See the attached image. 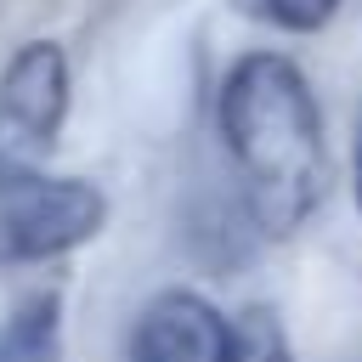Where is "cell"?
I'll use <instances>...</instances> for the list:
<instances>
[{"instance_id":"8","label":"cell","mask_w":362,"mask_h":362,"mask_svg":"<svg viewBox=\"0 0 362 362\" xmlns=\"http://www.w3.org/2000/svg\"><path fill=\"white\" fill-rule=\"evenodd\" d=\"M351 192H356V215H362V130L351 141Z\"/></svg>"},{"instance_id":"5","label":"cell","mask_w":362,"mask_h":362,"mask_svg":"<svg viewBox=\"0 0 362 362\" xmlns=\"http://www.w3.org/2000/svg\"><path fill=\"white\" fill-rule=\"evenodd\" d=\"M0 362H62V300L28 294L0 322Z\"/></svg>"},{"instance_id":"7","label":"cell","mask_w":362,"mask_h":362,"mask_svg":"<svg viewBox=\"0 0 362 362\" xmlns=\"http://www.w3.org/2000/svg\"><path fill=\"white\" fill-rule=\"evenodd\" d=\"M232 6H238L243 17L277 28V34H317V28L334 23V11H339L345 0H232Z\"/></svg>"},{"instance_id":"6","label":"cell","mask_w":362,"mask_h":362,"mask_svg":"<svg viewBox=\"0 0 362 362\" xmlns=\"http://www.w3.org/2000/svg\"><path fill=\"white\" fill-rule=\"evenodd\" d=\"M226 362H294L283 317L272 305H243L226 334Z\"/></svg>"},{"instance_id":"1","label":"cell","mask_w":362,"mask_h":362,"mask_svg":"<svg viewBox=\"0 0 362 362\" xmlns=\"http://www.w3.org/2000/svg\"><path fill=\"white\" fill-rule=\"evenodd\" d=\"M215 124L238 175L243 215L266 238H294L328 198L334 158L305 68L283 51H249L226 68Z\"/></svg>"},{"instance_id":"2","label":"cell","mask_w":362,"mask_h":362,"mask_svg":"<svg viewBox=\"0 0 362 362\" xmlns=\"http://www.w3.org/2000/svg\"><path fill=\"white\" fill-rule=\"evenodd\" d=\"M107 221V192L85 175H23L0 187V266H40L90 243Z\"/></svg>"},{"instance_id":"4","label":"cell","mask_w":362,"mask_h":362,"mask_svg":"<svg viewBox=\"0 0 362 362\" xmlns=\"http://www.w3.org/2000/svg\"><path fill=\"white\" fill-rule=\"evenodd\" d=\"M232 317H221L192 288H164L136 311L130 362H226Z\"/></svg>"},{"instance_id":"3","label":"cell","mask_w":362,"mask_h":362,"mask_svg":"<svg viewBox=\"0 0 362 362\" xmlns=\"http://www.w3.org/2000/svg\"><path fill=\"white\" fill-rule=\"evenodd\" d=\"M68 119V57L57 40H28L0 74V187L45 170Z\"/></svg>"}]
</instances>
